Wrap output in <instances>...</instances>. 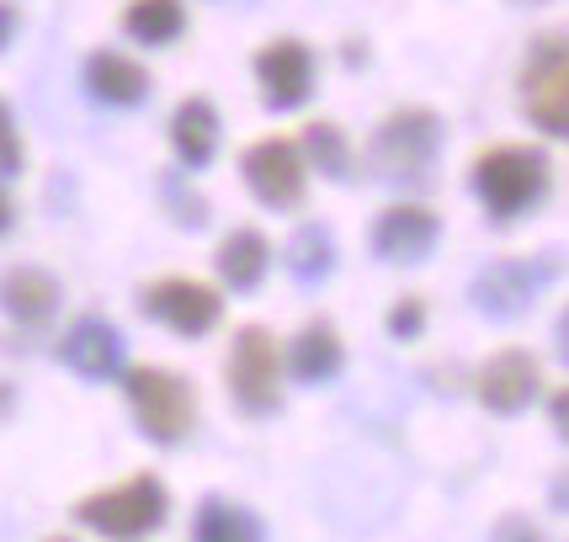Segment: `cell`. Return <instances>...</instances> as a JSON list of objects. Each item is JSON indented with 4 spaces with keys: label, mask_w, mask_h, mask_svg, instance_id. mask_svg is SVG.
I'll return each instance as SVG.
<instances>
[{
    "label": "cell",
    "mask_w": 569,
    "mask_h": 542,
    "mask_svg": "<svg viewBox=\"0 0 569 542\" xmlns=\"http://www.w3.org/2000/svg\"><path fill=\"white\" fill-rule=\"evenodd\" d=\"M442 149V118L431 107H399L389 112L368 144V165L395 187H421Z\"/></svg>",
    "instance_id": "1"
},
{
    "label": "cell",
    "mask_w": 569,
    "mask_h": 542,
    "mask_svg": "<svg viewBox=\"0 0 569 542\" xmlns=\"http://www.w3.org/2000/svg\"><path fill=\"white\" fill-rule=\"evenodd\" d=\"M548 192V160L543 149L527 144H496L473 160V198L496 223L521 219L532 202Z\"/></svg>",
    "instance_id": "2"
},
{
    "label": "cell",
    "mask_w": 569,
    "mask_h": 542,
    "mask_svg": "<svg viewBox=\"0 0 569 542\" xmlns=\"http://www.w3.org/2000/svg\"><path fill=\"white\" fill-rule=\"evenodd\" d=\"M166 511H171L166 484H160L154 473H133V479L118 484V490L86 494V500L74 505V521L91 526V532H101V538H112V542H139L166 521Z\"/></svg>",
    "instance_id": "3"
},
{
    "label": "cell",
    "mask_w": 569,
    "mask_h": 542,
    "mask_svg": "<svg viewBox=\"0 0 569 542\" xmlns=\"http://www.w3.org/2000/svg\"><path fill=\"white\" fill-rule=\"evenodd\" d=\"M128 389V404L133 415L144 425L149 442L160 446H176L187 431H192V415H198V394L181 372H166V368H128L118 372Z\"/></svg>",
    "instance_id": "4"
},
{
    "label": "cell",
    "mask_w": 569,
    "mask_h": 542,
    "mask_svg": "<svg viewBox=\"0 0 569 542\" xmlns=\"http://www.w3.org/2000/svg\"><path fill=\"white\" fill-rule=\"evenodd\" d=\"M521 112L532 128L569 139V38H538L521 64Z\"/></svg>",
    "instance_id": "5"
},
{
    "label": "cell",
    "mask_w": 569,
    "mask_h": 542,
    "mask_svg": "<svg viewBox=\"0 0 569 542\" xmlns=\"http://www.w3.org/2000/svg\"><path fill=\"white\" fill-rule=\"evenodd\" d=\"M559 271H565V261H553V255H532V261H521V255H511V261H490V267L473 277L469 298H473V309H479L485 320H521Z\"/></svg>",
    "instance_id": "6"
},
{
    "label": "cell",
    "mask_w": 569,
    "mask_h": 542,
    "mask_svg": "<svg viewBox=\"0 0 569 542\" xmlns=\"http://www.w3.org/2000/svg\"><path fill=\"white\" fill-rule=\"evenodd\" d=\"M229 394L246 415H277L282 410V383H277V345L272 330L246 324L229 345Z\"/></svg>",
    "instance_id": "7"
},
{
    "label": "cell",
    "mask_w": 569,
    "mask_h": 542,
    "mask_svg": "<svg viewBox=\"0 0 569 542\" xmlns=\"http://www.w3.org/2000/svg\"><path fill=\"white\" fill-rule=\"evenodd\" d=\"M240 175L267 208H298L309 192V165L288 139H261L240 154Z\"/></svg>",
    "instance_id": "8"
},
{
    "label": "cell",
    "mask_w": 569,
    "mask_h": 542,
    "mask_svg": "<svg viewBox=\"0 0 569 542\" xmlns=\"http://www.w3.org/2000/svg\"><path fill=\"white\" fill-rule=\"evenodd\" d=\"M437 234H442V219L421 208V202H395V208H383L368 229V245L378 261H395V267H416L431 255L437 245Z\"/></svg>",
    "instance_id": "9"
},
{
    "label": "cell",
    "mask_w": 569,
    "mask_h": 542,
    "mask_svg": "<svg viewBox=\"0 0 569 542\" xmlns=\"http://www.w3.org/2000/svg\"><path fill=\"white\" fill-rule=\"evenodd\" d=\"M144 314L154 324L176 330V335L198 341V335H208V330L219 324L223 303H219L213 288H202V282H192V277H166V282H154V288L144 293Z\"/></svg>",
    "instance_id": "10"
},
{
    "label": "cell",
    "mask_w": 569,
    "mask_h": 542,
    "mask_svg": "<svg viewBox=\"0 0 569 542\" xmlns=\"http://www.w3.org/2000/svg\"><path fill=\"white\" fill-rule=\"evenodd\" d=\"M256 80H261V97L277 112H293L315 97V53L298 38H272L267 49L256 53Z\"/></svg>",
    "instance_id": "11"
},
{
    "label": "cell",
    "mask_w": 569,
    "mask_h": 542,
    "mask_svg": "<svg viewBox=\"0 0 569 542\" xmlns=\"http://www.w3.org/2000/svg\"><path fill=\"white\" fill-rule=\"evenodd\" d=\"M538 362L527 357V351H496L485 372H479V404L485 410H496V415H521L532 399H538Z\"/></svg>",
    "instance_id": "12"
},
{
    "label": "cell",
    "mask_w": 569,
    "mask_h": 542,
    "mask_svg": "<svg viewBox=\"0 0 569 542\" xmlns=\"http://www.w3.org/2000/svg\"><path fill=\"white\" fill-rule=\"evenodd\" d=\"M59 357L74 378L86 383H101V378H118L123 372V335L107 320H74L59 341Z\"/></svg>",
    "instance_id": "13"
},
{
    "label": "cell",
    "mask_w": 569,
    "mask_h": 542,
    "mask_svg": "<svg viewBox=\"0 0 569 542\" xmlns=\"http://www.w3.org/2000/svg\"><path fill=\"white\" fill-rule=\"evenodd\" d=\"M80 80H86V91L97 101H107V107H139V101L149 97V70L139 59H128L123 49H97L86 59Z\"/></svg>",
    "instance_id": "14"
},
{
    "label": "cell",
    "mask_w": 569,
    "mask_h": 542,
    "mask_svg": "<svg viewBox=\"0 0 569 542\" xmlns=\"http://www.w3.org/2000/svg\"><path fill=\"white\" fill-rule=\"evenodd\" d=\"M171 149L187 171H202L219 149V107L208 97H187L171 112Z\"/></svg>",
    "instance_id": "15"
},
{
    "label": "cell",
    "mask_w": 569,
    "mask_h": 542,
    "mask_svg": "<svg viewBox=\"0 0 569 542\" xmlns=\"http://www.w3.org/2000/svg\"><path fill=\"white\" fill-rule=\"evenodd\" d=\"M0 309L17 324H43L59 309V282L38 267H17L0 277Z\"/></svg>",
    "instance_id": "16"
},
{
    "label": "cell",
    "mask_w": 569,
    "mask_h": 542,
    "mask_svg": "<svg viewBox=\"0 0 569 542\" xmlns=\"http://www.w3.org/2000/svg\"><path fill=\"white\" fill-rule=\"evenodd\" d=\"M118 22H123V32L133 43L166 49V43H176V38L187 32V6H181V0H128Z\"/></svg>",
    "instance_id": "17"
},
{
    "label": "cell",
    "mask_w": 569,
    "mask_h": 542,
    "mask_svg": "<svg viewBox=\"0 0 569 542\" xmlns=\"http://www.w3.org/2000/svg\"><path fill=\"white\" fill-rule=\"evenodd\" d=\"M272 267V245L261 229H234L229 240L219 245V277L234 288V293H250Z\"/></svg>",
    "instance_id": "18"
},
{
    "label": "cell",
    "mask_w": 569,
    "mask_h": 542,
    "mask_svg": "<svg viewBox=\"0 0 569 542\" xmlns=\"http://www.w3.org/2000/svg\"><path fill=\"white\" fill-rule=\"evenodd\" d=\"M341 362H347V351H341V335L330 324H309L288 345V368H293L298 383H325V378L341 372Z\"/></svg>",
    "instance_id": "19"
},
{
    "label": "cell",
    "mask_w": 569,
    "mask_h": 542,
    "mask_svg": "<svg viewBox=\"0 0 569 542\" xmlns=\"http://www.w3.org/2000/svg\"><path fill=\"white\" fill-rule=\"evenodd\" d=\"M192 542H261V521L234 500H202L192 521Z\"/></svg>",
    "instance_id": "20"
},
{
    "label": "cell",
    "mask_w": 569,
    "mask_h": 542,
    "mask_svg": "<svg viewBox=\"0 0 569 542\" xmlns=\"http://www.w3.org/2000/svg\"><path fill=\"white\" fill-rule=\"evenodd\" d=\"M298 154H303V165H315V171L330 175V181H347L351 175V149H347V139H341V128L336 123H309L303 128Z\"/></svg>",
    "instance_id": "21"
},
{
    "label": "cell",
    "mask_w": 569,
    "mask_h": 542,
    "mask_svg": "<svg viewBox=\"0 0 569 542\" xmlns=\"http://www.w3.org/2000/svg\"><path fill=\"white\" fill-rule=\"evenodd\" d=\"M288 267H293L298 282H325L330 267H336V245H330V234H325L320 223H298L293 245H288Z\"/></svg>",
    "instance_id": "22"
},
{
    "label": "cell",
    "mask_w": 569,
    "mask_h": 542,
    "mask_svg": "<svg viewBox=\"0 0 569 542\" xmlns=\"http://www.w3.org/2000/svg\"><path fill=\"white\" fill-rule=\"evenodd\" d=\"M389 330H395V341H416L426 330V298H399L395 314H389Z\"/></svg>",
    "instance_id": "23"
},
{
    "label": "cell",
    "mask_w": 569,
    "mask_h": 542,
    "mask_svg": "<svg viewBox=\"0 0 569 542\" xmlns=\"http://www.w3.org/2000/svg\"><path fill=\"white\" fill-rule=\"evenodd\" d=\"M17 171H22V139H17V123H11V112L0 101V175H17Z\"/></svg>",
    "instance_id": "24"
},
{
    "label": "cell",
    "mask_w": 569,
    "mask_h": 542,
    "mask_svg": "<svg viewBox=\"0 0 569 542\" xmlns=\"http://www.w3.org/2000/svg\"><path fill=\"white\" fill-rule=\"evenodd\" d=\"M496 542H548V538L527 516H500L496 521Z\"/></svg>",
    "instance_id": "25"
},
{
    "label": "cell",
    "mask_w": 569,
    "mask_h": 542,
    "mask_svg": "<svg viewBox=\"0 0 569 542\" xmlns=\"http://www.w3.org/2000/svg\"><path fill=\"white\" fill-rule=\"evenodd\" d=\"M548 420H553V431L569 442V389H559V394L548 399Z\"/></svg>",
    "instance_id": "26"
},
{
    "label": "cell",
    "mask_w": 569,
    "mask_h": 542,
    "mask_svg": "<svg viewBox=\"0 0 569 542\" xmlns=\"http://www.w3.org/2000/svg\"><path fill=\"white\" fill-rule=\"evenodd\" d=\"M11 38H17V6H11V0H0V53L11 49Z\"/></svg>",
    "instance_id": "27"
},
{
    "label": "cell",
    "mask_w": 569,
    "mask_h": 542,
    "mask_svg": "<svg viewBox=\"0 0 569 542\" xmlns=\"http://www.w3.org/2000/svg\"><path fill=\"white\" fill-rule=\"evenodd\" d=\"M548 500H553V511H565V516H569V473H559V479H553Z\"/></svg>",
    "instance_id": "28"
},
{
    "label": "cell",
    "mask_w": 569,
    "mask_h": 542,
    "mask_svg": "<svg viewBox=\"0 0 569 542\" xmlns=\"http://www.w3.org/2000/svg\"><path fill=\"white\" fill-rule=\"evenodd\" d=\"M553 345H559V362L569 368V309L559 314V330H553Z\"/></svg>",
    "instance_id": "29"
},
{
    "label": "cell",
    "mask_w": 569,
    "mask_h": 542,
    "mask_svg": "<svg viewBox=\"0 0 569 542\" xmlns=\"http://www.w3.org/2000/svg\"><path fill=\"white\" fill-rule=\"evenodd\" d=\"M11 219H17V208H11V202L0 198V234H6V229H11Z\"/></svg>",
    "instance_id": "30"
},
{
    "label": "cell",
    "mask_w": 569,
    "mask_h": 542,
    "mask_svg": "<svg viewBox=\"0 0 569 542\" xmlns=\"http://www.w3.org/2000/svg\"><path fill=\"white\" fill-rule=\"evenodd\" d=\"M49 542H70V538H49Z\"/></svg>",
    "instance_id": "31"
}]
</instances>
